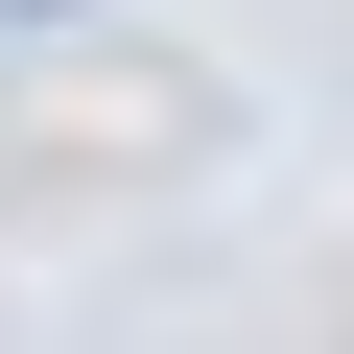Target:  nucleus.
Returning <instances> with one entry per match:
<instances>
[{
    "label": "nucleus",
    "mask_w": 354,
    "mask_h": 354,
    "mask_svg": "<svg viewBox=\"0 0 354 354\" xmlns=\"http://www.w3.org/2000/svg\"><path fill=\"white\" fill-rule=\"evenodd\" d=\"M0 24H48V0H0Z\"/></svg>",
    "instance_id": "f257e3e1"
}]
</instances>
